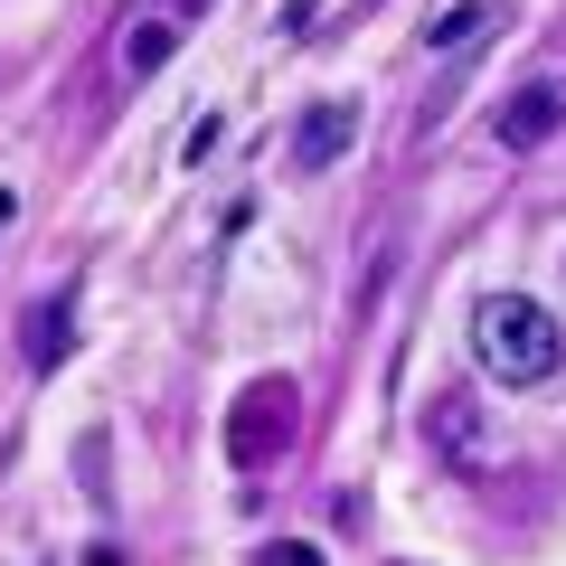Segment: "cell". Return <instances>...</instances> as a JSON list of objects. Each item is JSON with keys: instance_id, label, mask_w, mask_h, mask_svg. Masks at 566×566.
<instances>
[{"instance_id": "5", "label": "cell", "mask_w": 566, "mask_h": 566, "mask_svg": "<svg viewBox=\"0 0 566 566\" xmlns=\"http://www.w3.org/2000/svg\"><path fill=\"white\" fill-rule=\"evenodd\" d=\"M434 444L453 453V463H482V416H472V397H434Z\"/></svg>"}, {"instance_id": "11", "label": "cell", "mask_w": 566, "mask_h": 566, "mask_svg": "<svg viewBox=\"0 0 566 566\" xmlns=\"http://www.w3.org/2000/svg\"><path fill=\"white\" fill-rule=\"evenodd\" d=\"M189 10H208V0H180V20H189Z\"/></svg>"}, {"instance_id": "9", "label": "cell", "mask_w": 566, "mask_h": 566, "mask_svg": "<svg viewBox=\"0 0 566 566\" xmlns=\"http://www.w3.org/2000/svg\"><path fill=\"white\" fill-rule=\"evenodd\" d=\"M218 133H227V123H218V114H208V123H189V142H180V170H199V161H208V151H218Z\"/></svg>"}, {"instance_id": "8", "label": "cell", "mask_w": 566, "mask_h": 566, "mask_svg": "<svg viewBox=\"0 0 566 566\" xmlns=\"http://www.w3.org/2000/svg\"><path fill=\"white\" fill-rule=\"evenodd\" d=\"M57 340H66V303L48 312V322H29V349H39V368H57Z\"/></svg>"}, {"instance_id": "4", "label": "cell", "mask_w": 566, "mask_h": 566, "mask_svg": "<svg viewBox=\"0 0 566 566\" xmlns=\"http://www.w3.org/2000/svg\"><path fill=\"white\" fill-rule=\"evenodd\" d=\"M547 133H566V76H547V85H528V95L501 104V142L510 151H538Z\"/></svg>"}, {"instance_id": "1", "label": "cell", "mask_w": 566, "mask_h": 566, "mask_svg": "<svg viewBox=\"0 0 566 566\" xmlns=\"http://www.w3.org/2000/svg\"><path fill=\"white\" fill-rule=\"evenodd\" d=\"M472 359L501 387H538V378H557L566 331L547 322V303H528V293H482V303H472Z\"/></svg>"}, {"instance_id": "2", "label": "cell", "mask_w": 566, "mask_h": 566, "mask_svg": "<svg viewBox=\"0 0 566 566\" xmlns=\"http://www.w3.org/2000/svg\"><path fill=\"white\" fill-rule=\"evenodd\" d=\"M283 424H293V387H245L237 424H227V453H237V463H274V453L293 444Z\"/></svg>"}, {"instance_id": "7", "label": "cell", "mask_w": 566, "mask_h": 566, "mask_svg": "<svg viewBox=\"0 0 566 566\" xmlns=\"http://www.w3.org/2000/svg\"><path fill=\"white\" fill-rule=\"evenodd\" d=\"M491 29V0H453L444 20H434V48H463V39H482Z\"/></svg>"}, {"instance_id": "6", "label": "cell", "mask_w": 566, "mask_h": 566, "mask_svg": "<svg viewBox=\"0 0 566 566\" xmlns=\"http://www.w3.org/2000/svg\"><path fill=\"white\" fill-rule=\"evenodd\" d=\"M170 57H180V20H142L133 39H123V66H133V76H161Z\"/></svg>"}, {"instance_id": "10", "label": "cell", "mask_w": 566, "mask_h": 566, "mask_svg": "<svg viewBox=\"0 0 566 566\" xmlns=\"http://www.w3.org/2000/svg\"><path fill=\"white\" fill-rule=\"evenodd\" d=\"M322 20V0H283V29H312Z\"/></svg>"}, {"instance_id": "3", "label": "cell", "mask_w": 566, "mask_h": 566, "mask_svg": "<svg viewBox=\"0 0 566 566\" xmlns=\"http://www.w3.org/2000/svg\"><path fill=\"white\" fill-rule=\"evenodd\" d=\"M349 142H359V104H349V95L312 104V114L293 123V170H303V180H312V170H331V161H340Z\"/></svg>"}]
</instances>
